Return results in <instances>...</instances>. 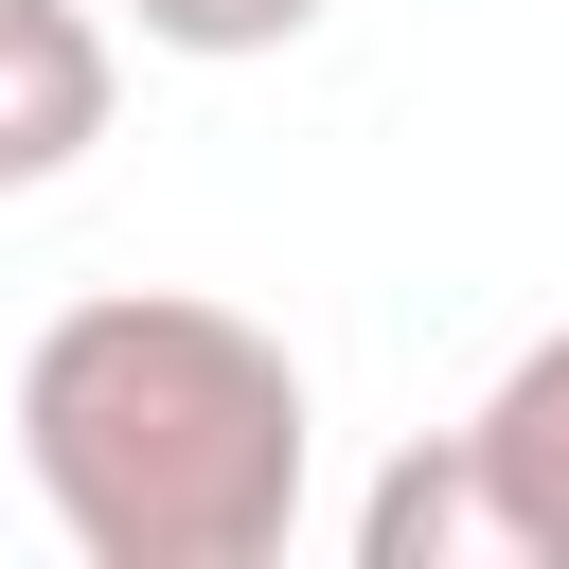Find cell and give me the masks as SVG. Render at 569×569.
I'll return each instance as SVG.
<instances>
[{
    "mask_svg": "<svg viewBox=\"0 0 569 569\" xmlns=\"http://www.w3.org/2000/svg\"><path fill=\"white\" fill-rule=\"evenodd\" d=\"M18 480L89 569H267L320 480V391L249 302L89 284L18 356Z\"/></svg>",
    "mask_w": 569,
    "mask_h": 569,
    "instance_id": "cell-1",
    "label": "cell"
},
{
    "mask_svg": "<svg viewBox=\"0 0 569 569\" xmlns=\"http://www.w3.org/2000/svg\"><path fill=\"white\" fill-rule=\"evenodd\" d=\"M124 107V18L107 0H0V196H53Z\"/></svg>",
    "mask_w": 569,
    "mask_h": 569,
    "instance_id": "cell-2",
    "label": "cell"
},
{
    "mask_svg": "<svg viewBox=\"0 0 569 569\" xmlns=\"http://www.w3.org/2000/svg\"><path fill=\"white\" fill-rule=\"evenodd\" d=\"M356 569H533V551H516V498H498V462H480V427L409 445V462L356 498Z\"/></svg>",
    "mask_w": 569,
    "mask_h": 569,
    "instance_id": "cell-3",
    "label": "cell"
},
{
    "mask_svg": "<svg viewBox=\"0 0 569 569\" xmlns=\"http://www.w3.org/2000/svg\"><path fill=\"white\" fill-rule=\"evenodd\" d=\"M462 427H480V462H498V498H516V551L569 569V320H551V338H533Z\"/></svg>",
    "mask_w": 569,
    "mask_h": 569,
    "instance_id": "cell-4",
    "label": "cell"
},
{
    "mask_svg": "<svg viewBox=\"0 0 569 569\" xmlns=\"http://www.w3.org/2000/svg\"><path fill=\"white\" fill-rule=\"evenodd\" d=\"M142 53H196V71H249V53H302L338 0H107Z\"/></svg>",
    "mask_w": 569,
    "mask_h": 569,
    "instance_id": "cell-5",
    "label": "cell"
}]
</instances>
